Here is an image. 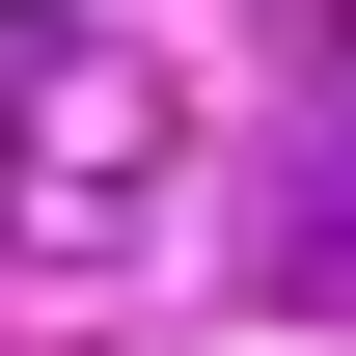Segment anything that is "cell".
<instances>
[{
    "instance_id": "6da1fadb",
    "label": "cell",
    "mask_w": 356,
    "mask_h": 356,
    "mask_svg": "<svg viewBox=\"0 0 356 356\" xmlns=\"http://www.w3.org/2000/svg\"><path fill=\"white\" fill-rule=\"evenodd\" d=\"M137 137H165V83H137L83 0H0V165H28L55 220H83V165H137Z\"/></svg>"
},
{
    "instance_id": "7a4b0ae2",
    "label": "cell",
    "mask_w": 356,
    "mask_h": 356,
    "mask_svg": "<svg viewBox=\"0 0 356 356\" xmlns=\"http://www.w3.org/2000/svg\"><path fill=\"white\" fill-rule=\"evenodd\" d=\"M274 274H302V302H356V165H302V247H274Z\"/></svg>"
}]
</instances>
